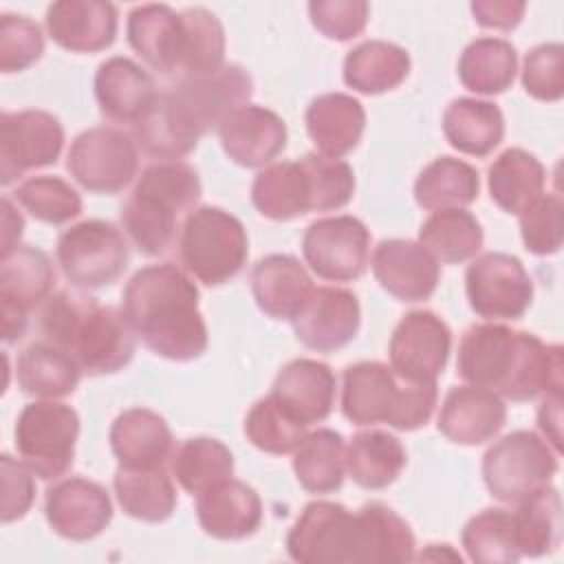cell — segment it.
<instances>
[{
    "instance_id": "6da1fadb",
    "label": "cell",
    "mask_w": 564,
    "mask_h": 564,
    "mask_svg": "<svg viewBox=\"0 0 564 564\" xmlns=\"http://www.w3.org/2000/svg\"><path fill=\"white\" fill-rule=\"evenodd\" d=\"M456 372L463 381L487 388L513 403L557 394L564 388L560 344L513 330L500 322L469 326L458 344Z\"/></svg>"
},
{
    "instance_id": "7a4b0ae2",
    "label": "cell",
    "mask_w": 564,
    "mask_h": 564,
    "mask_svg": "<svg viewBox=\"0 0 564 564\" xmlns=\"http://www.w3.org/2000/svg\"><path fill=\"white\" fill-rule=\"evenodd\" d=\"M253 95L251 75L238 64H225L209 75L181 77L159 93L152 110L134 126V141L159 159L189 154L203 134L218 130Z\"/></svg>"
},
{
    "instance_id": "3957f363",
    "label": "cell",
    "mask_w": 564,
    "mask_h": 564,
    "mask_svg": "<svg viewBox=\"0 0 564 564\" xmlns=\"http://www.w3.org/2000/svg\"><path fill=\"white\" fill-rule=\"evenodd\" d=\"M121 313L132 333L163 359L192 361L207 350L198 286L172 262L139 269L121 293Z\"/></svg>"
},
{
    "instance_id": "277c9868",
    "label": "cell",
    "mask_w": 564,
    "mask_h": 564,
    "mask_svg": "<svg viewBox=\"0 0 564 564\" xmlns=\"http://www.w3.org/2000/svg\"><path fill=\"white\" fill-rule=\"evenodd\" d=\"M40 326L46 341L68 352L86 375H115L132 361L137 335L121 308L104 306L79 289L51 295Z\"/></svg>"
},
{
    "instance_id": "5b68a950",
    "label": "cell",
    "mask_w": 564,
    "mask_h": 564,
    "mask_svg": "<svg viewBox=\"0 0 564 564\" xmlns=\"http://www.w3.org/2000/svg\"><path fill=\"white\" fill-rule=\"evenodd\" d=\"M203 194L198 172L181 159L150 163L132 194L121 205V227L143 256L165 253L174 238L178 216L192 212Z\"/></svg>"
},
{
    "instance_id": "8992f818",
    "label": "cell",
    "mask_w": 564,
    "mask_h": 564,
    "mask_svg": "<svg viewBox=\"0 0 564 564\" xmlns=\"http://www.w3.org/2000/svg\"><path fill=\"white\" fill-rule=\"evenodd\" d=\"M341 414L352 425L386 423L401 432L423 427L436 408V381H412L383 361H357L341 377Z\"/></svg>"
},
{
    "instance_id": "52a82bcc",
    "label": "cell",
    "mask_w": 564,
    "mask_h": 564,
    "mask_svg": "<svg viewBox=\"0 0 564 564\" xmlns=\"http://www.w3.org/2000/svg\"><path fill=\"white\" fill-rule=\"evenodd\" d=\"M178 258L194 280L220 286L247 264L249 238L245 225L220 207H194L181 227Z\"/></svg>"
},
{
    "instance_id": "ba28073f",
    "label": "cell",
    "mask_w": 564,
    "mask_h": 564,
    "mask_svg": "<svg viewBox=\"0 0 564 564\" xmlns=\"http://www.w3.org/2000/svg\"><path fill=\"white\" fill-rule=\"evenodd\" d=\"M560 454L544 436L531 430H516L496 441L482 456V480L489 494L518 505L551 485L560 469Z\"/></svg>"
},
{
    "instance_id": "9c48e42d",
    "label": "cell",
    "mask_w": 564,
    "mask_h": 564,
    "mask_svg": "<svg viewBox=\"0 0 564 564\" xmlns=\"http://www.w3.org/2000/svg\"><path fill=\"white\" fill-rule=\"evenodd\" d=\"M286 551L300 564L366 562V524L339 502H308L286 535Z\"/></svg>"
},
{
    "instance_id": "30bf717a",
    "label": "cell",
    "mask_w": 564,
    "mask_h": 564,
    "mask_svg": "<svg viewBox=\"0 0 564 564\" xmlns=\"http://www.w3.org/2000/svg\"><path fill=\"white\" fill-rule=\"evenodd\" d=\"M77 436V412L55 399L26 403L13 427L20 460L42 480H57L73 467Z\"/></svg>"
},
{
    "instance_id": "8fae6325",
    "label": "cell",
    "mask_w": 564,
    "mask_h": 564,
    "mask_svg": "<svg viewBox=\"0 0 564 564\" xmlns=\"http://www.w3.org/2000/svg\"><path fill=\"white\" fill-rule=\"evenodd\" d=\"M55 256L64 278L79 291L115 284L130 262L123 231L99 218L82 220L62 231Z\"/></svg>"
},
{
    "instance_id": "7c38bea8",
    "label": "cell",
    "mask_w": 564,
    "mask_h": 564,
    "mask_svg": "<svg viewBox=\"0 0 564 564\" xmlns=\"http://www.w3.org/2000/svg\"><path fill=\"white\" fill-rule=\"evenodd\" d=\"M66 170L90 194H119L139 170V145L132 134L115 126L79 132L66 154Z\"/></svg>"
},
{
    "instance_id": "4fadbf2b",
    "label": "cell",
    "mask_w": 564,
    "mask_h": 564,
    "mask_svg": "<svg viewBox=\"0 0 564 564\" xmlns=\"http://www.w3.org/2000/svg\"><path fill=\"white\" fill-rule=\"evenodd\" d=\"M465 293L478 317L487 322H513L533 302V280L520 258L505 251H487L467 267Z\"/></svg>"
},
{
    "instance_id": "5bb4252c",
    "label": "cell",
    "mask_w": 564,
    "mask_h": 564,
    "mask_svg": "<svg viewBox=\"0 0 564 564\" xmlns=\"http://www.w3.org/2000/svg\"><path fill=\"white\" fill-rule=\"evenodd\" d=\"M302 256L322 280H359L370 264V231L350 214L317 218L302 236Z\"/></svg>"
},
{
    "instance_id": "9a60e30c",
    "label": "cell",
    "mask_w": 564,
    "mask_h": 564,
    "mask_svg": "<svg viewBox=\"0 0 564 564\" xmlns=\"http://www.w3.org/2000/svg\"><path fill=\"white\" fill-rule=\"evenodd\" d=\"M64 148L59 119L40 108L0 115V183L11 185L29 170L57 163Z\"/></svg>"
},
{
    "instance_id": "2e32d148",
    "label": "cell",
    "mask_w": 564,
    "mask_h": 564,
    "mask_svg": "<svg viewBox=\"0 0 564 564\" xmlns=\"http://www.w3.org/2000/svg\"><path fill=\"white\" fill-rule=\"evenodd\" d=\"M452 352V330L432 311L405 313L392 330L390 366L412 381H436Z\"/></svg>"
},
{
    "instance_id": "e0dca14e",
    "label": "cell",
    "mask_w": 564,
    "mask_h": 564,
    "mask_svg": "<svg viewBox=\"0 0 564 564\" xmlns=\"http://www.w3.org/2000/svg\"><path fill=\"white\" fill-rule=\"evenodd\" d=\"M44 516L59 538L86 542L108 529L112 502L99 482L84 476H68L46 489Z\"/></svg>"
},
{
    "instance_id": "ac0fdd59",
    "label": "cell",
    "mask_w": 564,
    "mask_h": 564,
    "mask_svg": "<svg viewBox=\"0 0 564 564\" xmlns=\"http://www.w3.org/2000/svg\"><path fill=\"white\" fill-rule=\"evenodd\" d=\"M361 324V306L352 291L317 286L293 319L300 344L317 352H333L350 344Z\"/></svg>"
},
{
    "instance_id": "d6986e66",
    "label": "cell",
    "mask_w": 564,
    "mask_h": 564,
    "mask_svg": "<svg viewBox=\"0 0 564 564\" xmlns=\"http://www.w3.org/2000/svg\"><path fill=\"white\" fill-rule=\"evenodd\" d=\"M126 35L132 51L159 75H183L185 66V22L167 4H139L128 13Z\"/></svg>"
},
{
    "instance_id": "ffe728a7",
    "label": "cell",
    "mask_w": 564,
    "mask_h": 564,
    "mask_svg": "<svg viewBox=\"0 0 564 564\" xmlns=\"http://www.w3.org/2000/svg\"><path fill=\"white\" fill-rule=\"evenodd\" d=\"M370 264L379 286L401 302H425L441 282V264L414 240H381L372 251Z\"/></svg>"
},
{
    "instance_id": "44dd1931",
    "label": "cell",
    "mask_w": 564,
    "mask_h": 564,
    "mask_svg": "<svg viewBox=\"0 0 564 564\" xmlns=\"http://www.w3.org/2000/svg\"><path fill=\"white\" fill-rule=\"evenodd\" d=\"M218 137L225 154L236 165L267 167L284 152L289 132L278 112L247 104L220 123Z\"/></svg>"
},
{
    "instance_id": "7402d4cb",
    "label": "cell",
    "mask_w": 564,
    "mask_h": 564,
    "mask_svg": "<svg viewBox=\"0 0 564 564\" xmlns=\"http://www.w3.org/2000/svg\"><path fill=\"white\" fill-rule=\"evenodd\" d=\"M159 93L154 77L123 55L108 57L95 73L99 112L115 123H130L134 128L152 110Z\"/></svg>"
},
{
    "instance_id": "603a6c76",
    "label": "cell",
    "mask_w": 564,
    "mask_h": 564,
    "mask_svg": "<svg viewBox=\"0 0 564 564\" xmlns=\"http://www.w3.org/2000/svg\"><path fill=\"white\" fill-rule=\"evenodd\" d=\"M505 401L478 386H456L447 392L438 412V432L456 445H482L494 441L505 427Z\"/></svg>"
},
{
    "instance_id": "cb8c5ba5",
    "label": "cell",
    "mask_w": 564,
    "mask_h": 564,
    "mask_svg": "<svg viewBox=\"0 0 564 564\" xmlns=\"http://www.w3.org/2000/svg\"><path fill=\"white\" fill-rule=\"evenodd\" d=\"M196 518L216 540H245L262 524V500L251 485L231 476L196 496Z\"/></svg>"
},
{
    "instance_id": "d4e9b609",
    "label": "cell",
    "mask_w": 564,
    "mask_h": 564,
    "mask_svg": "<svg viewBox=\"0 0 564 564\" xmlns=\"http://www.w3.org/2000/svg\"><path fill=\"white\" fill-rule=\"evenodd\" d=\"M269 394L308 427L330 416L335 408L337 379L328 364L300 357L282 366Z\"/></svg>"
},
{
    "instance_id": "484cf974",
    "label": "cell",
    "mask_w": 564,
    "mask_h": 564,
    "mask_svg": "<svg viewBox=\"0 0 564 564\" xmlns=\"http://www.w3.org/2000/svg\"><path fill=\"white\" fill-rule=\"evenodd\" d=\"M119 11L99 0H59L46 9L48 37L70 53H99L117 37Z\"/></svg>"
},
{
    "instance_id": "4316f807",
    "label": "cell",
    "mask_w": 564,
    "mask_h": 564,
    "mask_svg": "<svg viewBox=\"0 0 564 564\" xmlns=\"http://www.w3.org/2000/svg\"><path fill=\"white\" fill-rule=\"evenodd\" d=\"M313 289L304 264L289 253L264 256L251 271V295L271 319L293 322Z\"/></svg>"
},
{
    "instance_id": "83f0119b",
    "label": "cell",
    "mask_w": 564,
    "mask_h": 564,
    "mask_svg": "<svg viewBox=\"0 0 564 564\" xmlns=\"http://www.w3.org/2000/svg\"><path fill=\"white\" fill-rule=\"evenodd\" d=\"M110 449L119 467H163L174 438L167 421L150 408H128L110 425Z\"/></svg>"
},
{
    "instance_id": "f1b7e54d",
    "label": "cell",
    "mask_w": 564,
    "mask_h": 564,
    "mask_svg": "<svg viewBox=\"0 0 564 564\" xmlns=\"http://www.w3.org/2000/svg\"><path fill=\"white\" fill-rule=\"evenodd\" d=\"M304 123L317 154L341 159L359 145L366 130V110L352 95L324 93L308 104Z\"/></svg>"
},
{
    "instance_id": "f546056e",
    "label": "cell",
    "mask_w": 564,
    "mask_h": 564,
    "mask_svg": "<svg viewBox=\"0 0 564 564\" xmlns=\"http://www.w3.org/2000/svg\"><path fill=\"white\" fill-rule=\"evenodd\" d=\"M251 203L260 216L278 223L313 212L311 178L302 159L262 167L251 183Z\"/></svg>"
},
{
    "instance_id": "4dcf8cb0",
    "label": "cell",
    "mask_w": 564,
    "mask_h": 564,
    "mask_svg": "<svg viewBox=\"0 0 564 564\" xmlns=\"http://www.w3.org/2000/svg\"><path fill=\"white\" fill-rule=\"evenodd\" d=\"M443 134L447 143L469 156H489L505 137V115L487 99L458 97L443 112Z\"/></svg>"
},
{
    "instance_id": "1f68e13d",
    "label": "cell",
    "mask_w": 564,
    "mask_h": 564,
    "mask_svg": "<svg viewBox=\"0 0 564 564\" xmlns=\"http://www.w3.org/2000/svg\"><path fill=\"white\" fill-rule=\"evenodd\" d=\"M546 170L540 159L522 148H507L487 170L491 200L507 214H522L544 194Z\"/></svg>"
},
{
    "instance_id": "d6a6232c",
    "label": "cell",
    "mask_w": 564,
    "mask_h": 564,
    "mask_svg": "<svg viewBox=\"0 0 564 564\" xmlns=\"http://www.w3.org/2000/svg\"><path fill=\"white\" fill-rule=\"evenodd\" d=\"M410 55L386 40H366L344 57V84L364 95H381L401 86L410 75Z\"/></svg>"
},
{
    "instance_id": "836d02e7",
    "label": "cell",
    "mask_w": 564,
    "mask_h": 564,
    "mask_svg": "<svg viewBox=\"0 0 564 564\" xmlns=\"http://www.w3.org/2000/svg\"><path fill=\"white\" fill-rule=\"evenodd\" d=\"M15 379L18 388L29 397L64 399L75 392L82 368L51 341H33L18 355Z\"/></svg>"
},
{
    "instance_id": "e575fe53",
    "label": "cell",
    "mask_w": 564,
    "mask_h": 564,
    "mask_svg": "<svg viewBox=\"0 0 564 564\" xmlns=\"http://www.w3.org/2000/svg\"><path fill=\"white\" fill-rule=\"evenodd\" d=\"M115 496L126 516L141 522H165L176 509V487L163 467H119L112 478Z\"/></svg>"
},
{
    "instance_id": "d590c367",
    "label": "cell",
    "mask_w": 564,
    "mask_h": 564,
    "mask_svg": "<svg viewBox=\"0 0 564 564\" xmlns=\"http://www.w3.org/2000/svg\"><path fill=\"white\" fill-rule=\"evenodd\" d=\"M408 465L403 443L383 430L357 432L346 447V474L364 489H386Z\"/></svg>"
},
{
    "instance_id": "8d00e7d4",
    "label": "cell",
    "mask_w": 564,
    "mask_h": 564,
    "mask_svg": "<svg viewBox=\"0 0 564 564\" xmlns=\"http://www.w3.org/2000/svg\"><path fill=\"white\" fill-rule=\"evenodd\" d=\"M55 269L51 258L31 245H18L0 256V302H9L31 313L51 297Z\"/></svg>"
},
{
    "instance_id": "74e56055",
    "label": "cell",
    "mask_w": 564,
    "mask_h": 564,
    "mask_svg": "<svg viewBox=\"0 0 564 564\" xmlns=\"http://www.w3.org/2000/svg\"><path fill=\"white\" fill-rule=\"evenodd\" d=\"M518 73L516 46L502 37H476L458 59L460 84L476 95L494 97L511 88Z\"/></svg>"
},
{
    "instance_id": "f35d334b",
    "label": "cell",
    "mask_w": 564,
    "mask_h": 564,
    "mask_svg": "<svg viewBox=\"0 0 564 564\" xmlns=\"http://www.w3.org/2000/svg\"><path fill=\"white\" fill-rule=\"evenodd\" d=\"M293 474L308 494H333L346 476V443L335 430L308 432L293 449Z\"/></svg>"
},
{
    "instance_id": "ab89813d",
    "label": "cell",
    "mask_w": 564,
    "mask_h": 564,
    "mask_svg": "<svg viewBox=\"0 0 564 564\" xmlns=\"http://www.w3.org/2000/svg\"><path fill=\"white\" fill-rule=\"evenodd\" d=\"M478 192L480 176L476 167L454 156L434 159L414 181V200L427 212L471 205Z\"/></svg>"
},
{
    "instance_id": "60d3db41",
    "label": "cell",
    "mask_w": 564,
    "mask_h": 564,
    "mask_svg": "<svg viewBox=\"0 0 564 564\" xmlns=\"http://www.w3.org/2000/svg\"><path fill=\"white\" fill-rule=\"evenodd\" d=\"M482 240L485 234L478 218L465 207L432 212L419 229V242L438 264H460L476 258Z\"/></svg>"
},
{
    "instance_id": "b9f144b4",
    "label": "cell",
    "mask_w": 564,
    "mask_h": 564,
    "mask_svg": "<svg viewBox=\"0 0 564 564\" xmlns=\"http://www.w3.org/2000/svg\"><path fill=\"white\" fill-rule=\"evenodd\" d=\"M511 511L520 557H542L560 546L562 498L555 487L546 485L538 494L518 502Z\"/></svg>"
},
{
    "instance_id": "7bdbcfd3",
    "label": "cell",
    "mask_w": 564,
    "mask_h": 564,
    "mask_svg": "<svg viewBox=\"0 0 564 564\" xmlns=\"http://www.w3.org/2000/svg\"><path fill=\"white\" fill-rule=\"evenodd\" d=\"M170 469L187 494L198 496L212 485L234 476V454L218 438L194 436L172 452Z\"/></svg>"
},
{
    "instance_id": "ee69618b",
    "label": "cell",
    "mask_w": 564,
    "mask_h": 564,
    "mask_svg": "<svg viewBox=\"0 0 564 564\" xmlns=\"http://www.w3.org/2000/svg\"><path fill=\"white\" fill-rule=\"evenodd\" d=\"M467 557L476 564H513L520 560L513 511L489 507L471 516L460 533Z\"/></svg>"
},
{
    "instance_id": "f6af8a7d",
    "label": "cell",
    "mask_w": 564,
    "mask_h": 564,
    "mask_svg": "<svg viewBox=\"0 0 564 564\" xmlns=\"http://www.w3.org/2000/svg\"><path fill=\"white\" fill-rule=\"evenodd\" d=\"M366 524V562L399 564L414 560V533L410 524L388 505L368 502L359 507Z\"/></svg>"
},
{
    "instance_id": "bcb514c9",
    "label": "cell",
    "mask_w": 564,
    "mask_h": 564,
    "mask_svg": "<svg viewBox=\"0 0 564 564\" xmlns=\"http://www.w3.org/2000/svg\"><path fill=\"white\" fill-rule=\"evenodd\" d=\"M242 430L253 447L273 456L291 454L308 434V427L289 414L271 394L251 405Z\"/></svg>"
},
{
    "instance_id": "7dc6e473",
    "label": "cell",
    "mask_w": 564,
    "mask_h": 564,
    "mask_svg": "<svg viewBox=\"0 0 564 564\" xmlns=\"http://www.w3.org/2000/svg\"><path fill=\"white\" fill-rule=\"evenodd\" d=\"M181 15L185 22V35H187L185 66L181 77L209 75L220 66H225L227 40H225L223 22L203 7H189L181 11Z\"/></svg>"
},
{
    "instance_id": "c3c4849f",
    "label": "cell",
    "mask_w": 564,
    "mask_h": 564,
    "mask_svg": "<svg viewBox=\"0 0 564 564\" xmlns=\"http://www.w3.org/2000/svg\"><path fill=\"white\" fill-rule=\"evenodd\" d=\"M13 196L24 212L46 225L70 223L84 207L77 189L59 176H31L15 187Z\"/></svg>"
},
{
    "instance_id": "681fc988",
    "label": "cell",
    "mask_w": 564,
    "mask_h": 564,
    "mask_svg": "<svg viewBox=\"0 0 564 564\" xmlns=\"http://www.w3.org/2000/svg\"><path fill=\"white\" fill-rule=\"evenodd\" d=\"M311 178L313 212H337L352 200L355 172L344 159H330L317 152L302 156Z\"/></svg>"
},
{
    "instance_id": "f907efd6",
    "label": "cell",
    "mask_w": 564,
    "mask_h": 564,
    "mask_svg": "<svg viewBox=\"0 0 564 564\" xmlns=\"http://www.w3.org/2000/svg\"><path fill=\"white\" fill-rule=\"evenodd\" d=\"M520 218V236L524 249L535 256H553L564 238V205L557 194H542L535 198Z\"/></svg>"
},
{
    "instance_id": "816d5d0a",
    "label": "cell",
    "mask_w": 564,
    "mask_h": 564,
    "mask_svg": "<svg viewBox=\"0 0 564 564\" xmlns=\"http://www.w3.org/2000/svg\"><path fill=\"white\" fill-rule=\"evenodd\" d=\"M44 53V33L37 22L20 13L0 15V70L4 75L33 66Z\"/></svg>"
},
{
    "instance_id": "f5cc1de1",
    "label": "cell",
    "mask_w": 564,
    "mask_h": 564,
    "mask_svg": "<svg viewBox=\"0 0 564 564\" xmlns=\"http://www.w3.org/2000/svg\"><path fill=\"white\" fill-rule=\"evenodd\" d=\"M522 86L538 101H560L564 95V46L544 42L533 46L522 64Z\"/></svg>"
},
{
    "instance_id": "db71d44e",
    "label": "cell",
    "mask_w": 564,
    "mask_h": 564,
    "mask_svg": "<svg viewBox=\"0 0 564 564\" xmlns=\"http://www.w3.org/2000/svg\"><path fill=\"white\" fill-rule=\"evenodd\" d=\"M308 15L324 37L348 42L364 33L370 4L364 0H315L308 4Z\"/></svg>"
},
{
    "instance_id": "11a10c76",
    "label": "cell",
    "mask_w": 564,
    "mask_h": 564,
    "mask_svg": "<svg viewBox=\"0 0 564 564\" xmlns=\"http://www.w3.org/2000/svg\"><path fill=\"white\" fill-rule=\"evenodd\" d=\"M2 474V522L9 524L26 516L35 500V480L33 471L9 454L0 456Z\"/></svg>"
},
{
    "instance_id": "9f6ffc18",
    "label": "cell",
    "mask_w": 564,
    "mask_h": 564,
    "mask_svg": "<svg viewBox=\"0 0 564 564\" xmlns=\"http://www.w3.org/2000/svg\"><path fill=\"white\" fill-rule=\"evenodd\" d=\"M469 9L474 20L480 26L496 29V31H511L522 22L527 4L516 0H476L471 2Z\"/></svg>"
},
{
    "instance_id": "6f0895ef",
    "label": "cell",
    "mask_w": 564,
    "mask_h": 564,
    "mask_svg": "<svg viewBox=\"0 0 564 564\" xmlns=\"http://www.w3.org/2000/svg\"><path fill=\"white\" fill-rule=\"evenodd\" d=\"M538 427L546 443L562 454V392L542 397V405L538 410Z\"/></svg>"
},
{
    "instance_id": "680465c9",
    "label": "cell",
    "mask_w": 564,
    "mask_h": 564,
    "mask_svg": "<svg viewBox=\"0 0 564 564\" xmlns=\"http://www.w3.org/2000/svg\"><path fill=\"white\" fill-rule=\"evenodd\" d=\"M24 229V218L18 212V207L11 203L9 196L2 198V231H0V256L9 253L18 247V240Z\"/></svg>"
},
{
    "instance_id": "91938a15",
    "label": "cell",
    "mask_w": 564,
    "mask_h": 564,
    "mask_svg": "<svg viewBox=\"0 0 564 564\" xmlns=\"http://www.w3.org/2000/svg\"><path fill=\"white\" fill-rule=\"evenodd\" d=\"M29 326V313L15 304L0 302V335L4 344H15L24 337Z\"/></svg>"
},
{
    "instance_id": "94428289",
    "label": "cell",
    "mask_w": 564,
    "mask_h": 564,
    "mask_svg": "<svg viewBox=\"0 0 564 564\" xmlns=\"http://www.w3.org/2000/svg\"><path fill=\"white\" fill-rule=\"evenodd\" d=\"M421 560H443V557H447V560H458L460 562V555L449 546V544H427V549L419 555Z\"/></svg>"
}]
</instances>
